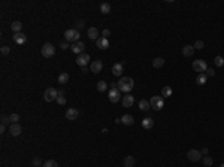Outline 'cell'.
I'll return each mask as SVG.
<instances>
[{
  "label": "cell",
  "mask_w": 224,
  "mask_h": 167,
  "mask_svg": "<svg viewBox=\"0 0 224 167\" xmlns=\"http://www.w3.org/2000/svg\"><path fill=\"white\" fill-rule=\"evenodd\" d=\"M117 87H118L120 91L129 94L133 90V87H135V81H133V78H130V76H122L120 81L117 82Z\"/></svg>",
  "instance_id": "1"
},
{
  "label": "cell",
  "mask_w": 224,
  "mask_h": 167,
  "mask_svg": "<svg viewBox=\"0 0 224 167\" xmlns=\"http://www.w3.org/2000/svg\"><path fill=\"white\" fill-rule=\"evenodd\" d=\"M79 36H81V33H79L76 28H69V30L64 32L66 42H69V43H76V42H79Z\"/></svg>",
  "instance_id": "2"
},
{
  "label": "cell",
  "mask_w": 224,
  "mask_h": 167,
  "mask_svg": "<svg viewBox=\"0 0 224 167\" xmlns=\"http://www.w3.org/2000/svg\"><path fill=\"white\" fill-rule=\"evenodd\" d=\"M40 54L45 58H51L55 54V46L52 43H43V46L40 48Z\"/></svg>",
  "instance_id": "3"
},
{
  "label": "cell",
  "mask_w": 224,
  "mask_h": 167,
  "mask_svg": "<svg viewBox=\"0 0 224 167\" xmlns=\"http://www.w3.org/2000/svg\"><path fill=\"white\" fill-rule=\"evenodd\" d=\"M150 105L154 111H161L163 109V105H164V99L161 95H154L151 100H150Z\"/></svg>",
  "instance_id": "4"
},
{
  "label": "cell",
  "mask_w": 224,
  "mask_h": 167,
  "mask_svg": "<svg viewBox=\"0 0 224 167\" xmlns=\"http://www.w3.org/2000/svg\"><path fill=\"white\" fill-rule=\"evenodd\" d=\"M57 97H58V91L55 90V88H47L45 90V93H43V99H45V102H54V100H57Z\"/></svg>",
  "instance_id": "5"
},
{
  "label": "cell",
  "mask_w": 224,
  "mask_h": 167,
  "mask_svg": "<svg viewBox=\"0 0 224 167\" xmlns=\"http://www.w3.org/2000/svg\"><path fill=\"white\" fill-rule=\"evenodd\" d=\"M208 69V64L205 60H196L194 63H193V70L194 72H199V73H203V72H206Z\"/></svg>",
  "instance_id": "6"
},
{
  "label": "cell",
  "mask_w": 224,
  "mask_h": 167,
  "mask_svg": "<svg viewBox=\"0 0 224 167\" xmlns=\"http://www.w3.org/2000/svg\"><path fill=\"white\" fill-rule=\"evenodd\" d=\"M200 151H197V149H190L188 152H187V158H188V161L191 163H197V161H200Z\"/></svg>",
  "instance_id": "7"
},
{
  "label": "cell",
  "mask_w": 224,
  "mask_h": 167,
  "mask_svg": "<svg viewBox=\"0 0 224 167\" xmlns=\"http://www.w3.org/2000/svg\"><path fill=\"white\" fill-rule=\"evenodd\" d=\"M121 91L118 88H114V90H111L109 93H108V97H109V102H112V103H118L121 100Z\"/></svg>",
  "instance_id": "8"
},
{
  "label": "cell",
  "mask_w": 224,
  "mask_h": 167,
  "mask_svg": "<svg viewBox=\"0 0 224 167\" xmlns=\"http://www.w3.org/2000/svg\"><path fill=\"white\" fill-rule=\"evenodd\" d=\"M90 55L88 54H85V52H82V54H79V55L76 57V64L78 66H81V67H85L87 64L90 63Z\"/></svg>",
  "instance_id": "9"
},
{
  "label": "cell",
  "mask_w": 224,
  "mask_h": 167,
  "mask_svg": "<svg viewBox=\"0 0 224 167\" xmlns=\"http://www.w3.org/2000/svg\"><path fill=\"white\" fill-rule=\"evenodd\" d=\"M70 49H72L75 54H78V55H79V54H82V52H84V49H85V43L79 40V42H76V43H72Z\"/></svg>",
  "instance_id": "10"
},
{
  "label": "cell",
  "mask_w": 224,
  "mask_h": 167,
  "mask_svg": "<svg viewBox=\"0 0 224 167\" xmlns=\"http://www.w3.org/2000/svg\"><path fill=\"white\" fill-rule=\"evenodd\" d=\"M102 69H103V63L100 61V60H94L93 63H91V66H90V70L93 72V73H100L102 72Z\"/></svg>",
  "instance_id": "11"
},
{
  "label": "cell",
  "mask_w": 224,
  "mask_h": 167,
  "mask_svg": "<svg viewBox=\"0 0 224 167\" xmlns=\"http://www.w3.org/2000/svg\"><path fill=\"white\" fill-rule=\"evenodd\" d=\"M121 103H122V108H132V106H133V103H135V99H133V95L127 94V95H124V97H122Z\"/></svg>",
  "instance_id": "12"
},
{
  "label": "cell",
  "mask_w": 224,
  "mask_h": 167,
  "mask_svg": "<svg viewBox=\"0 0 224 167\" xmlns=\"http://www.w3.org/2000/svg\"><path fill=\"white\" fill-rule=\"evenodd\" d=\"M14 42L17 43V45H24L26 42H27V36L24 35V33H14Z\"/></svg>",
  "instance_id": "13"
},
{
  "label": "cell",
  "mask_w": 224,
  "mask_h": 167,
  "mask_svg": "<svg viewBox=\"0 0 224 167\" xmlns=\"http://www.w3.org/2000/svg\"><path fill=\"white\" fill-rule=\"evenodd\" d=\"M78 115H79V111L75 109V108H69V109L66 111V118H67L69 121H75V119L78 118Z\"/></svg>",
  "instance_id": "14"
},
{
  "label": "cell",
  "mask_w": 224,
  "mask_h": 167,
  "mask_svg": "<svg viewBox=\"0 0 224 167\" xmlns=\"http://www.w3.org/2000/svg\"><path fill=\"white\" fill-rule=\"evenodd\" d=\"M96 46H97L99 49H108V48H109V40H108L106 37H99V39L96 40Z\"/></svg>",
  "instance_id": "15"
},
{
  "label": "cell",
  "mask_w": 224,
  "mask_h": 167,
  "mask_svg": "<svg viewBox=\"0 0 224 167\" xmlns=\"http://www.w3.org/2000/svg\"><path fill=\"white\" fill-rule=\"evenodd\" d=\"M122 70H124V64L122 63H115L112 66V73L115 76H121L122 75Z\"/></svg>",
  "instance_id": "16"
},
{
  "label": "cell",
  "mask_w": 224,
  "mask_h": 167,
  "mask_svg": "<svg viewBox=\"0 0 224 167\" xmlns=\"http://www.w3.org/2000/svg\"><path fill=\"white\" fill-rule=\"evenodd\" d=\"M21 131H22V129H21L19 124H11V125H9V133H11L12 136H19Z\"/></svg>",
  "instance_id": "17"
},
{
  "label": "cell",
  "mask_w": 224,
  "mask_h": 167,
  "mask_svg": "<svg viewBox=\"0 0 224 167\" xmlns=\"http://www.w3.org/2000/svg\"><path fill=\"white\" fill-rule=\"evenodd\" d=\"M87 36H88V39H91V40H97L99 39V30L96 27H91V28H88Z\"/></svg>",
  "instance_id": "18"
},
{
  "label": "cell",
  "mask_w": 224,
  "mask_h": 167,
  "mask_svg": "<svg viewBox=\"0 0 224 167\" xmlns=\"http://www.w3.org/2000/svg\"><path fill=\"white\" fill-rule=\"evenodd\" d=\"M121 122H122L124 125H133V124H135V118H133L132 115H122V116H121Z\"/></svg>",
  "instance_id": "19"
},
{
  "label": "cell",
  "mask_w": 224,
  "mask_h": 167,
  "mask_svg": "<svg viewBox=\"0 0 224 167\" xmlns=\"http://www.w3.org/2000/svg\"><path fill=\"white\" fill-rule=\"evenodd\" d=\"M194 54V46L193 45H185L182 48V55L184 57H191Z\"/></svg>",
  "instance_id": "20"
},
{
  "label": "cell",
  "mask_w": 224,
  "mask_h": 167,
  "mask_svg": "<svg viewBox=\"0 0 224 167\" xmlns=\"http://www.w3.org/2000/svg\"><path fill=\"white\" fill-rule=\"evenodd\" d=\"M124 167H133L135 166V163H136V160H135V157L133 155H127L126 158H124Z\"/></svg>",
  "instance_id": "21"
},
{
  "label": "cell",
  "mask_w": 224,
  "mask_h": 167,
  "mask_svg": "<svg viewBox=\"0 0 224 167\" xmlns=\"http://www.w3.org/2000/svg\"><path fill=\"white\" fill-rule=\"evenodd\" d=\"M164 66V58H161V57H157L153 60V67L154 69H160V67H163Z\"/></svg>",
  "instance_id": "22"
},
{
  "label": "cell",
  "mask_w": 224,
  "mask_h": 167,
  "mask_svg": "<svg viewBox=\"0 0 224 167\" xmlns=\"http://www.w3.org/2000/svg\"><path fill=\"white\" fill-rule=\"evenodd\" d=\"M11 28H12L14 33H21V30H22V24H21V21H14V22L11 24Z\"/></svg>",
  "instance_id": "23"
},
{
  "label": "cell",
  "mask_w": 224,
  "mask_h": 167,
  "mask_svg": "<svg viewBox=\"0 0 224 167\" xmlns=\"http://www.w3.org/2000/svg\"><path fill=\"white\" fill-rule=\"evenodd\" d=\"M153 125H154V121H153L151 118H145V119L142 121V127H143L145 130H151Z\"/></svg>",
  "instance_id": "24"
},
{
  "label": "cell",
  "mask_w": 224,
  "mask_h": 167,
  "mask_svg": "<svg viewBox=\"0 0 224 167\" xmlns=\"http://www.w3.org/2000/svg\"><path fill=\"white\" fill-rule=\"evenodd\" d=\"M57 81H58V84H63V85H64V84H67V82H69V73H67V72L60 73V75H58V79H57Z\"/></svg>",
  "instance_id": "25"
},
{
  "label": "cell",
  "mask_w": 224,
  "mask_h": 167,
  "mask_svg": "<svg viewBox=\"0 0 224 167\" xmlns=\"http://www.w3.org/2000/svg\"><path fill=\"white\" fill-rule=\"evenodd\" d=\"M139 109H140V111H143V112L150 111V109H151L150 102H148V100H140V102H139Z\"/></svg>",
  "instance_id": "26"
},
{
  "label": "cell",
  "mask_w": 224,
  "mask_h": 167,
  "mask_svg": "<svg viewBox=\"0 0 224 167\" xmlns=\"http://www.w3.org/2000/svg\"><path fill=\"white\" fill-rule=\"evenodd\" d=\"M172 88L171 87H163V90H161V97L163 99H167V97H171L172 95Z\"/></svg>",
  "instance_id": "27"
},
{
  "label": "cell",
  "mask_w": 224,
  "mask_h": 167,
  "mask_svg": "<svg viewBox=\"0 0 224 167\" xmlns=\"http://www.w3.org/2000/svg\"><path fill=\"white\" fill-rule=\"evenodd\" d=\"M206 75L205 73H199L197 75V78H196V82H197V84H199V85H205V84H206Z\"/></svg>",
  "instance_id": "28"
},
{
  "label": "cell",
  "mask_w": 224,
  "mask_h": 167,
  "mask_svg": "<svg viewBox=\"0 0 224 167\" xmlns=\"http://www.w3.org/2000/svg\"><path fill=\"white\" fill-rule=\"evenodd\" d=\"M106 90H108V84H106L105 81H99V82H97V91L105 93Z\"/></svg>",
  "instance_id": "29"
},
{
  "label": "cell",
  "mask_w": 224,
  "mask_h": 167,
  "mask_svg": "<svg viewBox=\"0 0 224 167\" xmlns=\"http://www.w3.org/2000/svg\"><path fill=\"white\" fill-rule=\"evenodd\" d=\"M202 163H203V166H206V167H211L212 164H214V160L209 157V155H205L203 158H202Z\"/></svg>",
  "instance_id": "30"
},
{
  "label": "cell",
  "mask_w": 224,
  "mask_h": 167,
  "mask_svg": "<svg viewBox=\"0 0 224 167\" xmlns=\"http://www.w3.org/2000/svg\"><path fill=\"white\" fill-rule=\"evenodd\" d=\"M100 12L105 14V15L109 14V12H111V5H109V3H102V5H100Z\"/></svg>",
  "instance_id": "31"
},
{
  "label": "cell",
  "mask_w": 224,
  "mask_h": 167,
  "mask_svg": "<svg viewBox=\"0 0 224 167\" xmlns=\"http://www.w3.org/2000/svg\"><path fill=\"white\" fill-rule=\"evenodd\" d=\"M214 63H215L217 67H223L224 66V58L223 57H220V55H217L215 58H214Z\"/></svg>",
  "instance_id": "32"
},
{
  "label": "cell",
  "mask_w": 224,
  "mask_h": 167,
  "mask_svg": "<svg viewBox=\"0 0 224 167\" xmlns=\"http://www.w3.org/2000/svg\"><path fill=\"white\" fill-rule=\"evenodd\" d=\"M9 119H11V124H18V121H19L21 118H19L18 113H12V115H9Z\"/></svg>",
  "instance_id": "33"
},
{
  "label": "cell",
  "mask_w": 224,
  "mask_h": 167,
  "mask_svg": "<svg viewBox=\"0 0 224 167\" xmlns=\"http://www.w3.org/2000/svg\"><path fill=\"white\" fill-rule=\"evenodd\" d=\"M43 167H58V163H57L55 160H47L45 164H43Z\"/></svg>",
  "instance_id": "34"
},
{
  "label": "cell",
  "mask_w": 224,
  "mask_h": 167,
  "mask_svg": "<svg viewBox=\"0 0 224 167\" xmlns=\"http://www.w3.org/2000/svg\"><path fill=\"white\" fill-rule=\"evenodd\" d=\"M0 52H2V55H8V54L11 52V48L6 46V45H3V46L0 48Z\"/></svg>",
  "instance_id": "35"
},
{
  "label": "cell",
  "mask_w": 224,
  "mask_h": 167,
  "mask_svg": "<svg viewBox=\"0 0 224 167\" xmlns=\"http://www.w3.org/2000/svg\"><path fill=\"white\" fill-rule=\"evenodd\" d=\"M57 103H58L60 106H64V105H66V97H64V95H58V97H57Z\"/></svg>",
  "instance_id": "36"
},
{
  "label": "cell",
  "mask_w": 224,
  "mask_h": 167,
  "mask_svg": "<svg viewBox=\"0 0 224 167\" xmlns=\"http://www.w3.org/2000/svg\"><path fill=\"white\" fill-rule=\"evenodd\" d=\"M193 46H194V49H202V48L205 46V43H203L202 40H196V43H194Z\"/></svg>",
  "instance_id": "37"
},
{
  "label": "cell",
  "mask_w": 224,
  "mask_h": 167,
  "mask_svg": "<svg viewBox=\"0 0 224 167\" xmlns=\"http://www.w3.org/2000/svg\"><path fill=\"white\" fill-rule=\"evenodd\" d=\"M9 122H11L9 116H5V115H3V116H2V125H8Z\"/></svg>",
  "instance_id": "38"
},
{
  "label": "cell",
  "mask_w": 224,
  "mask_h": 167,
  "mask_svg": "<svg viewBox=\"0 0 224 167\" xmlns=\"http://www.w3.org/2000/svg\"><path fill=\"white\" fill-rule=\"evenodd\" d=\"M32 164H33L35 167H40V164H42V161H40V158H33Z\"/></svg>",
  "instance_id": "39"
},
{
  "label": "cell",
  "mask_w": 224,
  "mask_h": 167,
  "mask_svg": "<svg viewBox=\"0 0 224 167\" xmlns=\"http://www.w3.org/2000/svg\"><path fill=\"white\" fill-rule=\"evenodd\" d=\"M84 28V21H76V30H82Z\"/></svg>",
  "instance_id": "40"
},
{
  "label": "cell",
  "mask_w": 224,
  "mask_h": 167,
  "mask_svg": "<svg viewBox=\"0 0 224 167\" xmlns=\"http://www.w3.org/2000/svg\"><path fill=\"white\" fill-rule=\"evenodd\" d=\"M205 75H206V78H208V76H214V75H215V72H214L212 69H209V67H208L206 72H205Z\"/></svg>",
  "instance_id": "41"
},
{
  "label": "cell",
  "mask_w": 224,
  "mask_h": 167,
  "mask_svg": "<svg viewBox=\"0 0 224 167\" xmlns=\"http://www.w3.org/2000/svg\"><path fill=\"white\" fill-rule=\"evenodd\" d=\"M60 48H61L63 51H64V49H67V48H69V42H63V43L60 45Z\"/></svg>",
  "instance_id": "42"
},
{
  "label": "cell",
  "mask_w": 224,
  "mask_h": 167,
  "mask_svg": "<svg viewBox=\"0 0 224 167\" xmlns=\"http://www.w3.org/2000/svg\"><path fill=\"white\" fill-rule=\"evenodd\" d=\"M102 35H103V37H106V39H108V36L111 35V30H108V28H105L103 32H102Z\"/></svg>",
  "instance_id": "43"
},
{
  "label": "cell",
  "mask_w": 224,
  "mask_h": 167,
  "mask_svg": "<svg viewBox=\"0 0 224 167\" xmlns=\"http://www.w3.org/2000/svg\"><path fill=\"white\" fill-rule=\"evenodd\" d=\"M208 152H209V149H208V148H202V149H200V154H202V155H206Z\"/></svg>",
  "instance_id": "44"
},
{
  "label": "cell",
  "mask_w": 224,
  "mask_h": 167,
  "mask_svg": "<svg viewBox=\"0 0 224 167\" xmlns=\"http://www.w3.org/2000/svg\"><path fill=\"white\" fill-rule=\"evenodd\" d=\"M6 131V125H0V133H5Z\"/></svg>",
  "instance_id": "45"
},
{
  "label": "cell",
  "mask_w": 224,
  "mask_h": 167,
  "mask_svg": "<svg viewBox=\"0 0 224 167\" xmlns=\"http://www.w3.org/2000/svg\"><path fill=\"white\" fill-rule=\"evenodd\" d=\"M220 167H224V163H223V164H221V166H220Z\"/></svg>",
  "instance_id": "46"
}]
</instances>
